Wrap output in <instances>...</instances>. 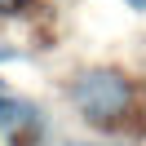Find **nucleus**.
Wrapping results in <instances>:
<instances>
[{
  "instance_id": "1",
  "label": "nucleus",
  "mask_w": 146,
  "mask_h": 146,
  "mask_svg": "<svg viewBox=\"0 0 146 146\" xmlns=\"http://www.w3.org/2000/svg\"><path fill=\"white\" fill-rule=\"evenodd\" d=\"M128 80L119 71H84L80 80H71V102L89 124H115L128 111Z\"/></svg>"
},
{
  "instance_id": "2",
  "label": "nucleus",
  "mask_w": 146,
  "mask_h": 146,
  "mask_svg": "<svg viewBox=\"0 0 146 146\" xmlns=\"http://www.w3.org/2000/svg\"><path fill=\"white\" fill-rule=\"evenodd\" d=\"M0 124H5V128L31 124V106H27V102H13V98H0Z\"/></svg>"
},
{
  "instance_id": "3",
  "label": "nucleus",
  "mask_w": 146,
  "mask_h": 146,
  "mask_svg": "<svg viewBox=\"0 0 146 146\" xmlns=\"http://www.w3.org/2000/svg\"><path fill=\"white\" fill-rule=\"evenodd\" d=\"M0 5H5V0H0Z\"/></svg>"
}]
</instances>
